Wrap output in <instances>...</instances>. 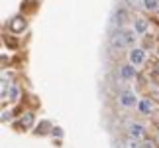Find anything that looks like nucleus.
<instances>
[{
  "label": "nucleus",
  "instance_id": "7ed1b4c3",
  "mask_svg": "<svg viewBox=\"0 0 159 148\" xmlns=\"http://www.w3.org/2000/svg\"><path fill=\"white\" fill-rule=\"evenodd\" d=\"M145 132H148V128H145V125H142V122H138V121L128 122V136L130 138L142 140L145 136Z\"/></svg>",
  "mask_w": 159,
  "mask_h": 148
},
{
  "label": "nucleus",
  "instance_id": "dca6fc26",
  "mask_svg": "<svg viewBox=\"0 0 159 148\" xmlns=\"http://www.w3.org/2000/svg\"><path fill=\"white\" fill-rule=\"evenodd\" d=\"M157 138H159V131H157Z\"/></svg>",
  "mask_w": 159,
  "mask_h": 148
},
{
  "label": "nucleus",
  "instance_id": "39448f33",
  "mask_svg": "<svg viewBox=\"0 0 159 148\" xmlns=\"http://www.w3.org/2000/svg\"><path fill=\"white\" fill-rule=\"evenodd\" d=\"M138 111L142 115H151L155 111V103L151 101L149 97H143V99H139V105H138Z\"/></svg>",
  "mask_w": 159,
  "mask_h": 148
},
{
  "label": "nucleus",
  "instance_id": "f257e3e1",
  "mask_svg": "<svg viewBox=\"0 0 159 148\" xmlns=\"http://www.w3.org/2000/svg\"><path fill=\"white\" fill-rule=\"evenodd\" d=\"M116 101H118V105L124 107V109H134V107L138 109L139 97L136 95V91H132V89H122L118 93V97H116Z\"/></svg>",
  "mask_w": 159,
  "mask_h": 148
},
{
  "label": "nucleus",
  "instance_id": "0eeeda50",
  "mask_svg": "<svg viewBox=\"0 0 159 148\" xmlns=\"http://www.w3.org/2000/svg\"><path fill=\"white\" fill-rule=\"evenodd\" d=\"M122 34H124V40H126V44H128V47H136V42H138V38L139 36L134 32L132 28H126V30H122Z\"/></svg>",
  "mask_w": 159,
  "mask_h": 148
},
{
  "label": "nucleus",
  "instance_id": "6e6552de",
  "mask_svg": "<svg viewBox=\"0 0 159 148\" xmlns=\"http://www.w3.org/2000/svg\"><path fill=\"white\" fill-rule=\"evenodd\" d=\"M136 67H134V65H130V63H128V65H120V77L122 79H134V77H136Z\"/></svg>",
  "mask_w": 159,
  "mask_h": 148
},
{
  "label": "nucleus",
  "instance_id": "f03ea898",
  "mask_svg": "<svg viewBox=\"0 0 159 148\" xmlns=\"http://www.w3.org/2000/svg\"><path fill=\"white\" fill-rule=\"evenodd\" d=\"M145 59H148V53H145L143 47H139V46L130 47V52H128V63L130 65H134L138 69V67H142L145 63Z\"/></svg>",
  "mask_w": 159,
  "mask_h": 148
},
{
  "label": "nucleus",
  "instance_id": "9d476101",
  "mask_svg": "<svg viewBox=\"0 0 159 148\" xmlns=\"http://www.w3.org/2000/svg\"><path fill=\"white\" fill-rule=\"evenodd\" d=\"M142 8L149 14H157L159 12V0H143V6Z\"/></svg>",
  "mask_w": 159,
  "mask_h": 148
},
{
  "label": "nucleus",
  "instance_id": "1a4fd4ad",
  "mask_svg": "<svg viewBox=\"0 0 159 148\" xmlns=\"http://www.w3.org/2000/svg\"><path fill=\"white\" fill-rule=\"evenodd\" d=\"M10 30L12 32H22V30H26V20H24V18H20V16H16L14 20L10 22Z\"/></svg>",
  "mask_w": 159,
  "mask_h": 148
},
{
  "label": "nucleus",
  "instance_id": "423d86ee",
  "mask_svg": "<svg viewBox=\"0 0 159 148\" xmlns=\"http://www.w3.org/2000/svg\"><path fill=\"white\" fill-rule=\"evenodd\" d=\"M110 46H112L114 49H124V47H128L126 40H124V34H122V30H120V32H116L112 38H110Z\"/></svg>",
  "mask_w": 159,
  "mask_h": 148
},
{
  "label": "nucleus",
  "instance_id": "2eb2a0df",
  "mask_svg": "<svg viewBox=\"0 0 159 148\" xmlns=\"http://www.w3.org/2000/svg\"><path fill=\"white\" fill-rule=\"evenodd\" d=\"M142 148H155L153 142H142Z\"/></svg>",
  "mask_w": 159,
  "mask_h": 148
},
{
  "label": "nucleus",
  "instance_id": "20e7f679",
  "mask_svg": "<svg viewBox=\"0 0 159 148\" xmlns=\"http://www.w3.org/2000/svg\"><path fill=\"white\" fill-rule=\"evenodd\" d=\"M132 30L138 36H145V34H148V30H149V22L145 20L143 16H138V18H134V20H132Z\"/></svg>",
  "mask_w": 159,
  "mask_h": 148
},
{
  "label": "nucleus",
  "instance_id": "4468645a",
  "mask_svg": "<svg viewBox=\"0 0 159 148\" xmlns=\"http://www.w3.org/2000/svg\"><path fill=\"white\" fill-rule=\"evenodd\" d=\"M116 16H118V22L120 24L126 22V10H118V12H116Z\"/></svg>",
  "mask_w": 159,
  "mask_h": 148
},
{
  "label": "nucleus",
  "instance_id": "9b49d317",
  "mask_svg": "<svg viewBox=\"0 0 159 148\" xmlns=\"http://www.w3.org/2000/svg\"><path fill=\"white\" fill-rule=\"evenodd\" d=\"M124 148H142V140H136V138H126L124 142Z\"/></svg>",
  "mask_w": 159,
  "mask_h": 148
},
{
  "label": "nucleus",
  "instance_id": "ddd939ff",
  "mask_svg": "<svg viewBox=\"0 0 159 148\" xmlns=\"http://www.w3.org/2000/svg\"><path fill=\"white\" fill-rule=\"evenodd\" d=\"M128 4L132 6V8H139V6H143V0H126Z\"/></svg>",
  "mask_w": 159,
  "mask_h": 148
},
{
  "label": "nucleus",
  "instance_id": "f8f14e48",
  "mask_svg": "<svg viewBox=\"0 0 159 148\" xmlns=\"http://www.w3.org/2000/svg\"><path fill=\"white\" fill-rule=\"evenodd\" d=\"M32 122H34V115H32V113H26V115L22 116V125H24V126H30Z\"/></svg>",
  "mask_w": 159,
  "mask_h": 148
}]
</instances>
